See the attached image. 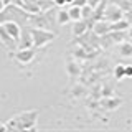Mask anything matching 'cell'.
<instances>
[{
    "label": "cell",
    "instance_id": "6da1fadb",
    "mask_svg": "<svg viewBox=\"0 0 132 132\" xmlns=\"http://www.w3.org/2000/svg\"><path fill=\"white\" fill-rule=\"evenodd\" d=\"M36 117H38V111H25V112L16 114L7 122V129L13 130H35L36 127Z\"/></svg>",
    "mask_w": 132,
    "mask_h": 132
},
{
    "label": "cell",
    "instance_id": "7a4b0ae2",
    "mask_svg": "<svg viewBox=\"0 0 132 132\" xmlns=\"http://www.w3.org/2000/svg\"><path fill=\"white\" fill-rule=\"evenodd\" d=\"M28 13L27 10H23L22 7L18 5H13V3H7L5 7L0 10V23L3 22H15L18 23L20 27H25L28 23Z\"/></svg>",
    "mask_w": 132,
    "mask_h": 132
},
{
    "label": "cell",
    "instance_id": "3957f363",
    "mask_svg": "<svg viewBox=\"0 0 132 132\" xmlns=\"http://www.w3.org/2000/svg\"><path fill=\"white\" fill-rule=\"evenodd\" d=\"M30 36H31V43L36 48H43L46 46L50 41H53L56 38V33H53L48 28H40V27H33L30 30Z\"/></svg>",
    "mask_w": 132,
    "mask_h": 132
},
{
    "label": "cell",
    "instance_id": "277c9868",
    "mask_svg": "<svg viewBox=\"0 0 132 132\" xmlns=\"http://www.w3.org/2000/svg\"><path fill=\"white\" fill-rule=\"evenodd\" d=\"M12 58H13L18 64L25 66V64L31 63V60L35 58V50L33 48H18L13 55H12Z\"/></svg>",
    "mask_w": 132,
    "mask_h": 132
},
{
    "label": "cell",
    "instance_id": "5b68a950",
    "mask_svg": "<svg viewBox=\"0 0 132 132\" xmlns=\"http://www.w3.org/2000/svg\"><path fill=\"white\" fill-rule=\"evenodd\" d=\"M122 15H124V12L119 7L112 5V3H107L106 8H104V13H102V20H106L107 23H111V22H116V20L122 18Z\"/></svg>",
    "mask_w": 132,
    "mask_h": 132
},
{
    "label": "cell",
    "instance_id": "8992f818",
    "mask_svg": "<svg viewBox=\"0 0 132 132\" xmlns=\"http://www.w3.org/2000/svg\"><path fill=\"white\" fill-rule=\"evenodd\" d=\"M121 104H122V99L121 97H112V96H104L101 101H99V106H101L102 109H106V111H114Z\"/></svg>",
    "mask_w": 132,
    "mask_h": 132
},
{
    "label": "cell",
    "instance_id": "52a82bcc",
    "mask_svg": "<svg viewBox=\"0 0 132 132\" xmlns=\"http://www.w3.org/2000/svg\"><path fill=\"white\" fill-rule=\"evenodd\" d=\"M2 27L5 28V31H7L15 41H18L20 33H22V27H20L18 23H15V22H3V23H2Z\"/></svg>",
    "mask_w": 132,
    "mask_h": 132
},
{
    "label": "cell",
    "instance_id": "ba28073f",
    "mask_svg": "<svg viewBox=\"0 0 132 132\" xmlns=\"http://www.w3.org/2000/svg\"><path fill=\"white\" fill-rule=\"evenodd\" d=\"M89 30H93L97 36H99V35H104V33L109 31V23H107L106 20H102V18H101V20H94Z\"/></svg>",
    "mask_w": 132,
    "mask_h": 132
},
{
    "label": "cell",
    "instance_id": "9c48e42d",
    "mask_svg": "<svg viewBox=\"0 0 132 132\" xmlns=\"http://www.w3.org/2000/svg\"><path fill=\"white\" fill-rule=\"evenodd\" d=\"M0 41H2L8 50H16V41L5 31V28L2 27V23H0Z\"/></svg>",
    "mask_w": 132,
    "mask_h": 132
},
{
    "label": "cell",
    "instance_id": "30bf717a",
    "mask_svg": "<svg viewBox=\"0 0 132 132\" xmlns=\"http://www.w3.org/2000/svg\"><path fill=\"white\" fill-rule=\"evenodd\" d=\"M130 28V22L129 20H126L122 16V18L116 20V22H111L109 23V30H121V31H127Z\"/></svg>",
    "mask_w": 132,
    "mask_h": 132
},
{
    "label": "cell",
    "instance_id": "8fae6325",
    "mask_svg": "<svg viewBox=\"0 0 132 132\" xmlns=\"http://www.w3.org/2000/svg\"><path fill=\"white\" fill-rule=\"evenodd\" d=\"M86 30H89V27H88V22L86 20H76V22L73 23V27H71V31H73V35L74 36H79V35H82Z\"/></svg>",
    "mask_w": 132,
    "mask_h": 132
},
{
    "label": "cell",
    "instance_id": "7c38bea8",
    "mask_svg": "<svg viewBox=\"0 0 132 132\" xmlns=\"http://www.w3.org/2000/svg\"><path fill=\"white\" fill-rule=\"evenodd\" d=\"M16 48H33L30 31H22L20 33V38L16 41Z\"/></svg>",
    "mask_w": 132,
    "mask_h": 132
},
{
    "label": "cell",
    "instance_id": "4fadbf2b",
    "mask_svg": "<svg viewBox=\"0 0 132 132\" xmlns=\"http://www.w3.org/2000/svg\"><path fill=\"white\" fill-rule=\"evenodd\" d=\"M66 73L69 74L71 78H76V76H79V73H81V66L78 61H68L66 63Z\"/></svg>",
    "mask_w": 132,
    "mask_h": 132
},
{
    "label": "cell",
    "instance_id": "5bb4252c",
    "mask_svg": "<svg viewBox=\"0 0 132 132\" xmlns=\"http://www.w3.org/2000/svg\"><path fill=\"white\" fill-rule=\"evenodd\" d=\"M119 55H122V56H126V58H129L132 56V43L129 40H122L121 43H119Z\"/></svg>",
    "mask_w": 132,
    "mask_h": 132
},
{
    "label": "cell",
    "instance_id": "9a60e30c",
    "mask_svg": "<svg viewBox=\"0 0 132 132\" xmlns=\"http://www.w3.org/2000/svg\"><path fill=\"white\" fill-rule=\"evenodd\" d=\"M109 3H112V5H116V7H119L122 12H130V10H132L130 0H109Z\"/></svg>",
    "mask_w": 132,
    "mask_h": 132
},
{
    "label": "cell",
    "instance_id": "2e32d148",
    "mask_svg": "<svg viewBox=\"0 0 132 132\" xmlns=\"http://www.w3.org/2000/svg\"><path fill=\"white\" fill-rule=\"evenodd\" d=\"M66 12H68V15H69V20H73V22H76V20H81V7L71 5Z\"/></svg>",
    "mask_w": 132,
    "mask_h": 132
},
{
    "label": "cell",
    "instance_id": "e0dca14e",
    "mask_svg": "<svg viewBox=\"0 0 132 132\" xmlns=\"http://www.w3.org/2000/svg\"><path fill=\"white\" fill-rule=\"evenodd\" d=\"M112 43H114V41L111 40L109 33H104V35H99V46H101V48L107 50V48H111V46H112Z\"/></svg>",
    "mask_w": 132,
    "mask_h": 132
},
{
    "label": "cell",
    "instance_id": "ac0fdd59",
    "mask_svg": "<svg viewBox=\"0 0 132 132\" xmlns=\"http://www.w3.org/2000/svg\"><path fill=\"white\" fill-rule=\"evenodd\" d=\"M68 22H71V20H69L68 12H66V10H60V12L56 13V23H58V25H66Z\"/></svg>",
    "mask_w": 132,
    "mask_h": 132
},
{
    "label": "cell",
    "instance_id": "d6986e66",
    "mask_svg": "<svg viewBox=\"0 0 132 132\" xmlns=\"http://www.w3.org/2000/svg\"><path fill=\"white\" fill-rule=\"evenodd\" d=\"M71 96L76 97V99H78V97H84V96H86V88H84L82 84H76V86L71 89Z\"/></svg>",
    "mask_w": 132,
    "mask_h": 132
},
{
    "label": "cell",
    "instance_id": "ffe728a7",
    "mask_svg": "<svg viewBox=\"0 0 132 132\" xmlns=\"http://www.w3.org/2000/svg\"><path fill=\"white\" fill-rule=\"evenodd\" d=\"M81 18H82V20L93 18V7H89L88 3H86V5H82V7H81Z\"/></svg>",
    "mask_w": 132,
    "mask_h": 132
},
{
    "label": "cell",
    "instance_id": "44dd1931",
    "mask_svg": "<svg viewBox=\"0 0 132 132\" xmlns=\"http://www.w3.org/2000/svg\"><path fill=\"white\" fill-rule=\"evenodd\" d=\"M124 66L126 64H117L114 68V78L117 81H121V79H124V78H126V73H124Z\"/></svg>",
    "mask_w": 132,
    "mask_h": 132
},
{
    "label": "cell",
    "instance_id": "7402d4cb",
    "mask_svg": "<svg viewBox=\"0 0 132 132\" xmlns=\"http://www.w3.org/2000/svg\"><path fill=\"white\" fill-rule=\"evenodd\" d=\"M124 73H126V78H130L132 76V66L126 64V66H124Z\"/></svg>",
    "mask_w": 132,
    "mask_h": 132
},
{
    "label": "cell",
    "instance_id": "603a6c76",
    "mask_svg": "<svg viewBox=\"0 0 132 132\" xmlns=\"http://www.w3.org/2000/svg\"><path fill=\"white\" fill-rule=\"evenodd\" d=\"M69 5H76V7H82L86 5V0H71V3Z\"/></svg>",
    "mask_w": 132,
    "mask_h": 132
},
{
    "label": "cell",
    "instance_id": "cb8c5ba5",
    "mask_svg": "<svg viewBox=\"0 0 132 132\" xmlns=\"http://www.w3.org/2000/svg\"><path fill=\"white\" fill-rule=\"evenodd\" d=\"M99 2H101V0H86V3H88V5H89V7H93V8H94V7H96V5H97V3H99Z\"/></svg>",
    "mask_w": 132,
    "mask_h": 132
},
{
    "label": "cell",
    "instance_id": "d4e9b609",
    "mask_svg": "<svg viewBox=\"0 0 132 132\" xmlns=\"http://www.w3.org/2000/svg\"><path fill=\"white\" fill-rule=\"evenodd\" d=\"M3 7H5V3H3V0H0V10H2Z\"/></svg>",
    "mask_w": 132,
    "mask_h": 132
}]
</instances>
